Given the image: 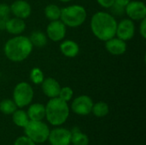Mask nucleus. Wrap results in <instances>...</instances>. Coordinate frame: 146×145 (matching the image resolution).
I'll return each instance as SVG.
<instances>
[{
	"label": "nucleus",
	"mask_w": 146,
	"mask_h": 145,
	"mask_svg": "<svg viewBox=\"0 0 146 145\" xmlns=\"http://www.w3.org/2000/svg\"><path fill=\"white\" fill-rule=\"evenodd\" d=\"M117 21L108 12L98 11L91 20V30L93 35L102 41H107L115 36Z\"/></svg>",
	"instance_id": "1"
},
{
	"label": "nucleus",
	"mask_w": 146,
	"mask_h": 145,
	"mask_svg": "<svg viewBox=\"0 0 146 145\" xmlns=\"http://www.w3.org/2000/svg\"><path fill=\"white\" fill-rule=\"evenodd\" d=\"M33 49V45L28 37L15 35L5 43L3 51L9 61L20 62L26 60L30 56Z\"/></svg>",
	"instance_id": "2"
},
{
	"label": "nucleus",
	"mask_w": 146,
	"mask_h": 145,
	"mask_svg": "<svg viewBox=\"0 0 146 145\" xmlns=\"http://www.w3.org/2000/svg\"><path fill=\"white\" fill-rule=\"evenodd\" d=\"M69 116V107L67 102L60 97L50 98L45 106V118L52 126H61Z\"/></svg>",
	"instance_id": "3"
},
{
	"label": "nucleus",
	"mask_w": 146,
	"mask_h": 145,
	"mask_svg": "<svg viewBox=\"0 0 146 145\" xmlns=\"http://www.w3.org/2000/svg\"><path fill=\"white\" fill-rule=\"evenodd\" d=\"M87 13L86 9L79 4H73L61 9L60 20L66 26L78 27L86 20Z\"/></svg>",
	"instance_id": "4"
},
{
	"label": "nucleus",
	"mask_w": 146,
	"mask_h": 145,
	"mask_svg": "<svg viewBox=\"0 0 146 145\" xmlns=\"http://www.w3.org/2000/svg\"><path fill=\"white\" fill-rule=\"evenodd\" d=\"M23 128L26 136L35 144H42L48 140L50 128L42 121H29Z\"/></svg>",
	"instance_id": "5"
},
{
	"label": "nucleus",
	"mask_w": 146,
	"mask_h": 145,
	"mask_svg": "<svg viewBox=\"0 0 146 145\" xmlns=\"http://www.w3.org/2000/svg\"><path fill=\"white\" fill-rule=\"evenodd\" d=\"M33 89L27 82H20L13 91V101L17 108H24L28 106L33 98Z\"/></svg>",
	"instance_id": "6"
},
{
	"label": "nucleus",
	"mask_w": 146,
	"mask_h": 145,
	"mask_svg": "<svg viewBox=\"0 0 146 145\" xmlns=\"http://www.w3.org/2000/svg\"><path fill=\"white\" fill-rule=\"evenodd\" d=\"M67 32V26L61 20L51 21L46 27V36L53 42H59L64 39Z\"/></svg>",
	"instance_id": "7"
},
{
	"label": "nucleus",
	"mask_w": 146,
	"mask_h": 145,
	"mask_svg": "<svg viewBox=\"0 0 146 145\" xmlns=\"http://www.w3.org/2000/svg\"><path fill=\"white\" fill-rule=\"evenodd\" d=\"M93 106L92 99L86 95H81L77 97L71 104L72 111L79 115H88L92 113Z\"/></svg>",
	"instance_id": "8"
},
{
	"label": "nucleus",
	"mask_w": 146,
	"mask_h": 145,
	"mask_svg": "<svg viewBox=\"0 0 146 145\" xmlns=\"http://www.w3.org/2000/svg\"><path fill=\"white\" fill-rule=\"evenodd\" d=\"M126 14L132 21H141L146 18V5L142 1H130L125 7Z\"/></svg>",
	"instance_id": "9"
},
{
	"label": "nucleus",
	"mask_w": 146,
	"mask_h": 145,
	"mask_svg": "<svg viewBox=\"0 0 146 145\" xmlns=\"http://www.w3.org/2000/svg\"><path fill=\"white\" fill-rule=\"evenodd\" d=\"M135 29L136 28L133 21L129 18L123 19L119 23L117 22L115 36L124 41L130 40L135 34Z\"/></svg>",
	"instance_id": "10"
},
{
	"label": "nucleus",
	"mask_w": 146,
	"mask_h": 145,
	"mask_svg": "<svg viewBox=\"0 0 146 145\" xmlns=\"http://www.w3.org/2000/svg\"><path fill=\"white\" fill-rule=\"evenodd\" d=\"M72 133L66 128H55L50 131L48 140L51 145H69L71 144Z\"/></svg>",
	"instance_id": "11"
},
{
	"label": "nucleus",
	"mask_w": 146,
	"mask_h": 145,
	"mask_svg": "<svg viewBox=\"0 0 146 145\" xmlns=\"http://www.w3.org/2000/svg\"><path fill=\"white\" fill-rule=\"evenodd\" d=\"M10 7V12L15 17L21 19H27L32 13V8L28 2L25 0H16L12 3Z\"/></svg>",
	"instance_id": "12"
},
{
	"label": "nucleus",
	"mask_w": 146,
	"mask_h": 145,
	"mask_svg": "<svg viewBox=\"0 0 146 145\" xmlns=\"http://www.w3.org/2000/svg\"><path fill=\"white\" fill-rule=\"evenodd\" d=\"M105 49L113 56H121L127 50V44L126 41L114 37L105 41Z\"/></svg>",
	"instance_id": "13"
},
{
	"label": "nucleus",
	"mask_w": 146,
	"mask_h": 145,
	"mask_svg": "<svg viewBox=\"0 0 146 145\" xmlns=\"http://www.w3.org/2000/svg\"><path fill=\"white\" fill-rule=\"evenodd\" d=\"M41 87L44 94L49 98L57 97L61 90L59 82L53 78H46L41 83Z\"/></svg>",
	"instance_id": "14"
},
{
	"label": "nucleus",
	"mask_w": 146,
	"mask_h": 145,
	"mask_svg": "<svg viewBox=\"0 0 146 145\" xmlns=\"http://www.w3.org/2000/svg\"><path fill=\"white\" fill-rule=\"evenodd\" d=\"M26 23L23 19L14 17L9 18L5 23L4 29L10 34L13 35H20L26 29Z\"/></svg>",
	"instance_id": "15"
},
{
	"label": "nucleus",
	"mask_w": 146,
	"mask_h": 145,
	"mask_svg": "<svg viewBox=\"0 0 146 145\" xmlns=\"http://www.w3.org/2000/svg\"><path fill=\"white\" fill-rule=\"evenodd\" d=\"M60 50L62 54L64 55L66 57L74 58L79 54L80 47H79V44L75 41L67 39V40H63L61 43Z\"/></svg>",
	"instance_id": "16"
},
{
	"label": "nucleus",
	"mask_w": 146,
	"mask_h": 145,
	"mask_svg": "<svg viewBox=\"0 0 146 145\" xmlns=\"http://www.w3.org/2000/svg\"><path fill=\"white\" fill-rule=\"evenodd\" d=\"M27 116L30 121H42L45 117V106L42 103H33L27 109Z\"/></svg>",
	"instance_id": "17"
},
{
	"label": "nucleus",
	"mask_w": 146,
	"mask_h": 145,
	"mask_svg": "<svg viewBox=\"0 0 146 145\" xmlns=\"http://www.w3.org/2000/svg\"><path fill=\"white\" fill-rule=\"evenodd\" d=\"M72 133L71 143L73 145H88L89 138L86 134L83 133L78 127H74L70 131Z\"/></svg>",
	"instance_id": "18"
},
{
	"label": "nucleus",
	"mask_w": 146,
	"mask_h": 145,
	"mask_svg": "<svg viewBox=\"0 0 146 145\" xmlns=\"http://www.w3.org/2000/svg\"><path fill=\"white\" fill-rule=\"evenodd\" d=\"M29 39L33 46L38 48H42L47 44L48 38L45 33L41 31H34L31 33Z\"/></svg>",
	"instance_id": "19"
},
{
	"label": "nucleus",
	"mask_w": 146,
	"mask_h": 145,
	"mask_svg": "<svg viewBox=\"0 0 146 145\" xmlns=\"http://www.w3.org/2000/svg\"><path fill=\"white\" fill-rule=\"evenodd\" d=\"M12 120L15 125H16L19 127H24L30 121L27 112L21 109H16L12 114Z\"/></svg>",
	"instance_id": "20"
},
{
	"label": "nucleus",
	"mask_w": 146,
	"mask_h": 145,
	"mask_svg": "<svg viewBox=\"0 0 146 145\" xmlns=\"http://www.w3.org/2000/svg\"><path fill=\"white\" fill-rule=\"evenodd\" d=\"M44 15L50 21H56V20H60L61 9L56 4H54V3L48 4L44 8Z\"/></svg>",
	"instance_id": "21"
},
{
	"label": "nucleus",
	"mask_w": 146,
	"mask_h": 145,
	"mask_svg": "<svg viewBox=\"0 0 146 145\" xmlns=\"http://www.w3.org/2000/svg\"><path fill=\"white\" fill-rule=\"evenodd\" d=\"M92 114L96 117L101 118V117L106 116L109 114L110 108H109V105L106 103H104V102H98V103H96L95 104L93 103V106H92Z\"/></svg>",
	"instance_id": "22"
},
{
	"label": "nucleus",
	"mask_w": 146,
	"mask_h": 145,
	"mask_svg": "<svg viewBox=\"0 0 146 145\" xmlns=\"http://www.w3.org/2000/svg\"><path fill=\"white\" fill-rule=\"evenodd\" d=\"M17 109V106L11 99H4L0 102V111L6 115H12Z\"/></svg>",
	"instance_id": "23"
},
{
	"label": "nucleus",
	"mask_w": 146,
	"mask_h": 145,
	"mask_svg": "<svg viewBox=\"0 0 146 145\" xmlns=\"http://www.w3.org/2000/svg\"><path fill=\"white\" fill-rule=\"evenodd\" d=\"M30 79L35 85H41L44 79L43 71L39 68H33L30 72Z\"/></svg>",
	"instance_id": "24"
},
{
	"label": "nucleus",
	"mask_w": 146,
	"mask_h": 145,
	"mask_svg": "<svg viewBox=\"0 0 146 145\" xmlns=\"http://www.w3.org/2000/svg\"><path fill=\"white\" fill-rule=\"evenodd\" d=\"M73 95H74V91L72 88L69 86H64V87H61L58 97H60L61 99L68 103L72 99Z\"/></svg>",
	"instance_id": "25"
},
{
	"label": "nucleus",
	"mask_w": 146,
	"mask_h": 145,
	"mask_svg": "<svg viewBox=\"0 0 146 145\" xmlns=\"http://www.w3.org/2000/svg\"><path fill=\"white\" fill-rule=\"evenodd\" d=\"M14 145H36V144L27 136H21L15 141Z\"/></svg>",
	"instance_id": "26"
},
{
	"label": "nucleus",
	"mask_w": 146,
	"mask_h": 145,
	"mask_svg": "<svg viewBox=\"0 0 146 145\" xmlns=\"http://www.w3.org/2000/svg\"><path fill=\"white\" fill-rule=\"evenodd\" d=\"M10 7L6 3H0V17H9Z\"/></svg>",
	"instance_id": "27"
},
{
	"label": "nucleus",
	"mask_w": 146,
	"mask_h": 145,
	"mask_svg": "<svg viewBox=\"0 0 146 145\" xmlns=\"http://www.w3.org/2000/svg\"><path fill=\"white\" fill-rule=\"evenodd\" d=\"M96 1L100 6L106 9L112 8V6L115 4V0H96Z\"/></svg>",
	"instance_id": "28"
},
{
	"label": "nucleus",
	"mask_w": 146,
	"mask_h": 145,
	"mask_svg": "<svg viewBox=\"0 0 146 145\" xmlns=\"http://www.w3.org/2000/svg\"><path fill=\"white\" fill-rule=\"evenodd\" d=\"M139 33L143 38H146V18L140 21L139 24Z\"/></svg>",
	"instance_id": "29"
},
{
	"label": "nucleus",
	"mask_w": 146,
	"mask_h": 145,
	"mask_svg": "<svg viewBox=\"0 0 146 145\" xmlns=\"http://www.w3.org/2000/svg\"><path fill=\"white\" fill-rule=\"evenodd\" d=\"M131 0H115V4L121 7V8H125L130 2Z\"/></svg>",
	"instance_id": "30"
},
{
	"label": "nucleus",
	"mask_w": 146,
	"mask_h": 145,
	"mask_svg": "<svg viewBox=\"0 0 146 145\" xmlns=\"http://www.w3.org/2000/svg\"><path fill=\"white\" fill-rule=\"evenodd\" d=\"M8 19H9V17H0V30L4 29L5 23H6Z\"/></svg>",
	"instance_id": "31"
},
{
	"label": "nucleus",
	"mask_w": 146,
	"mask_h": 145,
	"mask_svg": "<svg viewBox=\"0 0 146 145\" xmlns=\"http://www.w3.org/2000/svg\"><path fill=\"white\" fill-rule=\"evenodd\" d=\"M58 1H60V2H63V3H68V2H70L71 0H58Z\"/></svg>",
	"instance_id": "32"
}]
</instances>
